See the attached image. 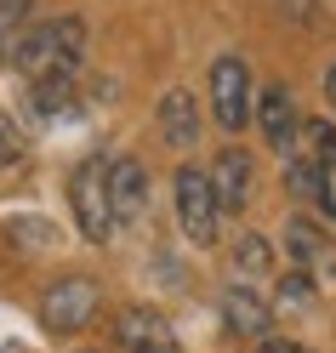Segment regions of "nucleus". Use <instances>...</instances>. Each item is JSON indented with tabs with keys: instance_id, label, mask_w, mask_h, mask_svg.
I'll list each match as a JSON object with an SVG mask.
<instances>
[{
	"instance_id": "nucleus-1",
	"label": "nucleus",
	"mask_w": 336,
	"mask_h": 353,
	"mask_svg": "<svg viewBox=\"0 0 336 353\" xmlns=\"http://www.w3.org/2000/svg\"><path fill=\"white\" fill-rule=\"evenodd\" d=\"M86 46H92V29H86L80 12H63V17H40L23 34L12 40L6 63L23 80H40V74H80L86 69Z\"/></svg>"
},
{
	"instance_id": "nucleus-2",
	"label": "nucleus",
	"mask_w": 336,
	"mask_h": 353,
	"mask_svg": "<svg viewBox=\"0 0 336 353\" xmlns=\"http://www.w3.org/2000/svg\"><path fill=\"white\" fill-rule=\"evenodd\" d=\"M171 216L183 228V239L199 245V251H211L222 239V228H228V216L217 205V188H211V171L199 160H183L171 171Z\"/></svg>"
},
{
	"instance_id": "nucleus-3",
	"label": "nucleus",
	"mask_w": 336,
	"mask_h": 353,
	"mask_svg": "<svg viewBox=\"0 0 336 353\" xmlns=\"http://www.w3.org/2000/svg\"><path fill=\"white\" fill-rule=\"evenodd\" d=\"M251 103H257V80H251V63L239 52H217L211 69H206V114L222 137H239L251 131Z\"/></svg>"
},
{
	"instance_id": "nucleus-4",
	"label": "nucleus",
	"mask_w": 336,
	"mask_h": 353,
	"mask_svg": "<svg viewBox=\"0 0 336 353\" xmlns=\"http://www.w3.org/2000/svg\"><path fill=\"white\" fill-rule=\"evenodd\" d=\"M34 319H40V330H52V336H80V330H92L103 319V285L92 274L52 279L46 291H40V302H34Z\"/></svg>"
},
{
	"instance_id": "nucleus-5",
	"label": "nucleus",
	"mask_w": 336,
	"mask_h": 353,
	"mask_svg": "<svg viewBox=\"0 0 336 353\" xmlns=\"http://www.w3.org/2000/svg\"><path fill=\"white\" fill-rule=\"evenodd\" d=\"M69 216L86 245H108L120 234L115 211H108V154H92V160H80L69 171Z\"/></svg>"
},
{
	"instance_id": "nucleus-6",
	"label": "nucleus",
	"mask_w": 336,
	"mask_h": 353,
	"mask_svg": "<svg viewBox=\"0 0 336 353\" xmlns=\"http://www.w3.org/2000/svg\"><path fill=\"white\" fill-rule=\"evenodd\" d=\"M279 256H285V268H297V274L319 279V285H330V279H336V234H330V228H325L313 211L285 216Z\"/></svg>"
},
{
	"instance_id": "nucleus-7",
	"label": "nucleus",
	"mask_w": 336,
	"mask_h": 353,
	"mask_svg": "<svg viewBox=\"0 0 336 353\" xmlns=\"http://www.w3.org/2000/svg\"><path fill=\"white\" fill-rule=\"evenodd\" d=\"M108 336H115V353H183V336H177L171 314H166V307H154V302L115 307Z\"/></svg>"
},
{
	"instance_id": "nucleus-8",
	"label": "nucleus",
	"mask_w": 336,
	"mask_h": 353,
	"mask_svg": "<svg viewBox=\"0 0 336 353\" xmlns=\"http://www.w3.org/2000/svg\"><path fill=\"white\" fill-rule=\"evenodd\" d=\"M274 319H279V307H274V296H268V285L228 279V285L217 291V325L228 330V336H239V342L274 336Z\"/></svg>"
},
{
	"instance_id": "nucleus-9",
	"label": "nucleus",
	"mask_w": 336,
	"mask_h": 353,
	"mask_svg": "<svg viewBox=\"0 0 336 353\" xmlns=\"http://www.w3.org/2000/svg\"><path fill=\"white\" fill-rule=\"evenodd\" d=\"M251 125L262 131V143L274 148L279 160H290V154L302 148V108H297V97H290V85H285V80H268V85H257Z\"/></svg>"
},
{
	"instance_id": "nucleus-10",
	"label": "nucleus",
	"mask_w": 336,
	"mask_h": 353,
	"mask_svg": "<svg viewBox=\"0 0 336 353\" xmlns=\"http://www.w3.org/2000/svg\"><path fill=\"white\" fill-rule=\"evenodd\" d=\"M211 171V188H217V205H222V216H234L257 200V154L251 148H239V143H222L217 148V160L206 165Z\"/></svg>"
},
{
	"instance_id": "nucleus-11",
	"label": "nucleus",
	"mask_w": 336,
	"mask_h": 353,
	"mask_svg": "<svg viewBox=\"0 0 336 353\" xmlns=\"http://www.w3.org/2000/svg\"><path fill=\"white\" fill-rule=\"evenodd\" d=\"M154 131H160V143L171 154L199 148V137H206V108H199V97L188 85H166L160 92V103H154Z\"/></svg>"
},
{
	"instance_id": "nucleus-12",
	"label": "nucleus",
	"mask_w": 336,
	"mask_h": 353,
	"mask_svg": "<svg viewBox=\"0 0 336 353\" xmlns=\"http://www.w3.org/2000/svg\"><path fill=\"white\" fill-rule=\"evenodd\" d=\"M148 165L137 154H108V211H115V228H137L148 216Z\"/></svg>"
},
{
	"instance_id": "nucleus-13",
	"label": "nucleus",
	"mask_w": 336,
	"mask_h": 353,
	"mask_svg": "<svg viewBox=\"0 0 336 353\" xmlns=\"http://www.w3.org/2000/svg\"><path fill=\"white\" fill-rule=\"evenodd\" d=\"M228 262H234V279H245V285H274V274L285 268L279 262V239H268L262 228H245L234 239Z\"/></svg>"
},
{
	"instance_id": "nucleus-14",
	"label": "nucleus",
	"mask_w": 336,
	"mask_h": 353,
	"mask_svg": "<svg viewBox=\"0 0 336 353\" xmlns=\"http://www.w3.org/2000/svg\"><path fill=\"white\" fill-rule=\"evenodd\" d=\"M75 92H80V74H40V80H29V114L57 120L75 103Z\"/></svg>"
},
{
	"instance_id": "nucleus-15",
	"label": "nucleus",
	"mask_w": 336,
	"mask_h": 353,
	"mask_svg": "<svg viewBox=\"0 0 336 353\" xmlns=\"http://www.w3.org/2000/svg\"><path fill=\"white\" fill-rule=\"evenodd\" d=\"M319 302V279H308L297 268H279L274 274V307H290V314H313Z\"/></svg>"
},
{
	"instance_id": "nucleus-16",
	"label": "nucleus",
	"mask_w": 336,
	"mask_h": 353,
	"mask_svg": "<svg viewBox=\"0 0 336 353\" xmlns=\"http://www.w3.org/2000/svg\"><path fill=\"white\" fill-rule=\"evenodd\" d=\"M302 154H308V160H319L325 171H336V120L330 114L302 120Z\"/></svg>"
},
{
	"instance_id": "nucleus-17",
	"label": "nucleus",
	"mask_w": 336,
	"mask_h": 353,
	"mask_svg": "<svg viewBox=\"0 0 336 353\" xmlns=\"http://www.w3.org/2000/svg\"><path fill=\"white\" fill-rule=\"evenodd\" d=\"M29 12H34V0H0V57H6L12 40L29 29Z\"/></svg>"
},
{
	"instance_id": "nucleus-18",
	"label": "nucleus",
	"mask_w": 336,
	"mask_h": 353,
	"mask_svg": "<svg viewBox=\"0 0 336 353\" xmlns=\"http://www.w3.org/2000/svg\"><path fill=\"white\" fill-rule=\"evenodd\" d=\"M279 6L290 12V23H297V29H313V23L325 17V12H319V0H279Z\"/></svg>"
},
{
	"instance_id": "nucleus-19",
	"label": "nucleus",
	"mask_w": 336,
	"mask_h": 353,
	"mask_svg": "<svg viewBox=\"0 0 336 353\" xmlns=\"http://www.w3.org/2000/svg\"><path fill=\"white\" fill-rule=\"evenodd\" d=\"M257 353H313L308 342H297V336H262L257 342Z\"/></svg>"
},
{
	"instance_id": "nucleus-20",
	"label": "nucleus",
	"mask_w": 336,
	"mask_h": 353,
	"mask_svg": "<svg viewBox=\"0 0 336 353\" xmlns=\"http://www.w3.org/2000/svg\"><path fill=\"white\" fill-rule=\"evenodd\" d=\"M17 148H23V143H17V125L0 114V160H17Z\"/></svg>"
},
{
	"instance_id": "nucleus-21",
	"label": "nucleus",
	"mask_w": 336,
	"mask_h": 353,
	"mask_svg": "<svg viewBox=\"0 0 336 353\" xmlns=\"http://www.w3.org/2000/svg\"><path fill=\"white\" fill-rule=\"evenodd\" d=\"M319 92L330 103V120H336V63H325V74H319Z\"/></svg>"
}]
</instances>
